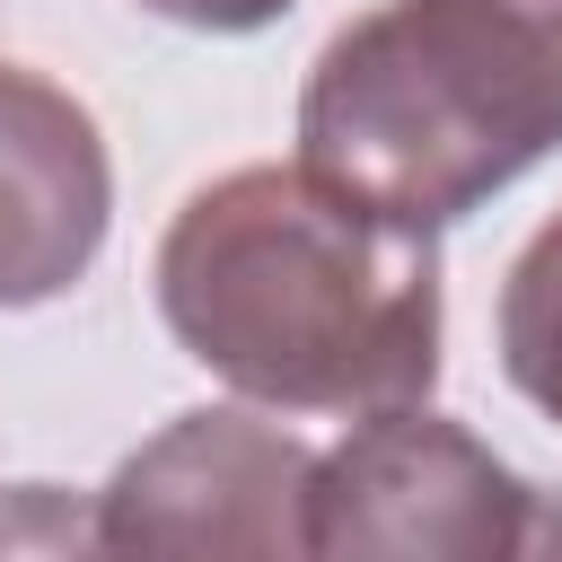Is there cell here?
<instances>
[{"mask_svg":"<svg viewBox=\"0 0 562 562\" xmlns=\"http://www.w3.org/2000/svg\"><path fill=\"white\" fill-rule=\"evenodd\" d=\"M140 9H158V18H176V26H211V35H246V26H272L290 0H140Z\"/></svg>","mask_w":562,"mask_h":562,"instance_id":"52a82bcc","label":"cell"},{"mask_svg":"<svg viewBox=\"0 0 562 562\" xmlns=\"http://www.w3.org/2000/svg\"><path fill=\"white\" fill-rule=\"evenodd\" d=\"M167 334L281 413H378L439 378V255L307 167L202 184L158 246Z\"/></svg>","mask_w":562,"mask_h":562,"instance_id":"6da1fadb","label":"cell"},{"mask_svg":"<svg viewBox=\"0 0 562 562\" xmlns=\"http://www.w3.org/2000/svg\"><path fill=\"white\" fill-rule=\"evenodd\" d=\"M114 176L79 97L0 61V307L61 299L105 246Z\"/></svg>","mask_w":562,"mask_h":562,"instance_id":"5b68a950","label":"cell"},{"mask_svg":"<svg viewBox=\"0 0 562 562\" xmlns=\"http://www.w3.org/2000/svg\"><path fill=\"white\" fill-rule=\"evenodd\" d=\"M562 509L457 422L378 404L307 483V553H553Z\"/></svg>","mask_w":562,"mask_h":562,"instance_id":"3957f363","label":"cell"},{"mask_svg":"<svg viewBox=\"0 0 562 562\" xmlns=\"http://www.w3.org/2000/svg\"><path fill=\"white\" fill-rule=\"evenodd\" d=\"M562 149V0H386L299 97V167L404 228H448Z\"/></svg>","mask_w":562,"mask_h":562,"instance_id":"7a4b0ae2","label":"cell"},{"mask_svg":"<svg viewBox=\"0 0 562 562\" xmlns=\"http://www.w3.org/2000/svg\"><path fill=\"white\" fill-rule=\"evenodd\" d=\"M316 457L255 413H184L88 518L97 553H307Z\"/></svg>","mask_w":562,"mask_h":562,"instance_id":"277c9868","label":"cell"},{"mask_svg":"<svg viewBox=\"0 0 562 562\" xmlns=\"http://www.w3.org/2000/svg\"><path fill=\"white\" fill-rule=\"evenodd\" d=\"M501 360H509V386L562 422V220H544L527 237V255L509 263V290H501Z\"/></svg>","mask_w":562,"mask_h":562,"instance_id":"8992f818","label":"cell"}]
</instances>
